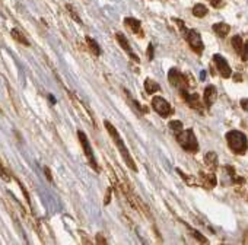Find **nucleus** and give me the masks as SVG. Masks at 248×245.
<instances>
[{"label":"nucleus","instance_id":"1","mask_svg":"<svg viewBox=\"0 0 248 245\" xmlns=\"http://www.w3.org/2000/svg\"><path fill=\"white\" fill-rule=\"evenodd\" d=\"M104 124H105L106 131L109 133V136H111L112 140H114V143H115L117 149L120 150V153H121L123 159L125 160L127 166H128L131 171H137V166H136V163H134L133 158H131V155H130V152H128L127 146L124 144V141H123V139H121V136H120V133L117 131V128H115V127H114V125H112L109 121H104Z\"/></svg>","mask_w":248,"mask_h":245},{"label":"nucleus","instance_id":"2","mask_svg":"<svg viewBox=\"0 0 248 245\" xmlns=\"http://www.w3.org/2000/svg\"><path fill=\"white\" fill-rule=\"evenodd\" d=\"M226 140H228V144H229L230 150L236 155H242L247 152L248 147V140L245 137V134L242 131H238V130H232L226 134Z\"/></svg>","mask_w":248,"mask_h":245},{"label":"nucleus","instance_id":"3","mask_svg":"<svg viewBox=\"0 0 248 245\" xmlns=\"http://www.w3.org/2000/svg\"><path fill=\"white\" fill-rule=\"evenodd\" d=\"M177 140L178 143L188 152H197L198 150V143L195 140V136L191 128L181 130L179 133H177Z\"/></svg>","mask_w":248,"mask_h":245},{"label":"nucleus","instance_id":"4","mask_svg":"<svg viewBox=\"0 0 248 245\" xmlns=\"http://www.w3.org/2000/svg\"><path fill=\"white\" fill-rule=\"evenodd\" d=\"M77 137H79V141H80V144H82V147H83V152H85V155H86V158H88L90 166H92L96 172H99V171H98L99 168H98L96 159H95V156H93V152H92V147H90V143H89L86 134H85L82 130H79V131H77Z\"/></svg>","mask_w":248,"mask_h":245},{"label":"nucleus","instance_id":"5","mask_svg":"<svg viewBox=\"0 0 248 245\" xmlns=\"http://www.w3.org/2000/svg\"><path fill=\"white\" fill-rule=\"evenodd\" d=\"M152 106H153V109L159 114L160 117H168L169 114H172L171 105L168 104V101H165V99L160 98V96H155V98L152 99Z\"/></svg>","mask_w":248,"mask_h":245},{"label":"nucleus","instance_id":"6","mask_svg":"<svg viewBox=\"0 0 248 245\" xmlns=\"http://www.w3.org/2000/svg\"><path fill=\"white\" fill-rule=\"evenodd\" d=\"M213 61L216 64V69L219 71V74L225 79H229L230 74H232V70H230V66L228 64V61L220 55V54H214L213 55Z\"/></svg>","mask_w":248,"mask_h":245},{"label":"nucleus","instance_id":"7","mask_svg":"<svg viewBox=\"0 0 248 245\" xmlns=\"http://www.w3.org/2000/svg\"><path fill=\"white\" fill-rule=\"evenodd\" d=\"M185 38H187L190 47H191L195 52L200 54V52L203 51V41H201V36H200V34H198L197 31H194V29L188 31V32L185 34Z\"/></svg>","mask_w":248,"mask_h":245},{"label":"nucleus","instance_id":"8","mask_svg":"<svg viewBox=\"0 0 248 245\" xmlns=\"http://www.w3.org/2000/svg\"><path fill=\"white\" fill-rule=\"evenodd\" d=\"M216 98H217V90H216V88L214 86H207L204 89V104L207 108H210L213 105V102L216 101Z\"/></svg>","mask_w":248,"mask_h":245},{"label":"nucleus","instance_id":"9","mask_svg":"<svg viewBox=\"0 0 248 245\" xmlns=\"http://www.w3.org/2000/svg\"><path fill=\"white\" fill-rule=\"evenodd\" d=\"M181 95L185 98V101H187V104L190 105L191 108H197V109H200V102H198V95L197 93H187V90L184 89V88H181Z\"/></svg>","mask_w":248,"mask_h":245},{"label":"nucleus","instance_id":"10","mask_svg":"<svg viewBox=\"0 0 248 245\" xmlns=\"http://www.w3.org/2000/svg\"><path fill=\"white\" fill-rule=\"evenodd\" d=\"M115 38H117V41L120 42V45H121V48H124L125 51L128 52L131 58H134L136 61H139V57H137V55H134V54H133V51H131V48H130V44H128V41H127V38H125V36H124L123 34H120V32H118V34L115 35Z\"/></svg>","mask_w":248,"mask_h":245},{"label":"nucleus","instance_id":"11","mask_svg":"<svg viewBox=\"0 0 248 245\" xmlns=\"http://www.w3.org/2000/svg\"><path fill=\"white\" fill-rule=\"evenodd\" d=\"M124 23H125V26L131 31V32H139L140 31V22L137 20V19H134V18H125L124 19Z\"/></svg>","mask_w":248,"mask_h":245},{"label":"nucleus","instance_id":"12","mask_svg":"<svg viewBox=\"0 0 248 245\" xmlns=\"http://www.w3.org/2000/svg\"><path fill=\"white\" fill-rule=\"evenodd\" d=\"M168 76H169V83L174 86H179V83L182 82V74L177 69H171Z\"/></svg>","mask_w":248,"mask_h":245},{"label":"nucleus","instance_id":"13","mask_svg":"<svg viewBox=\"0 0 248 245\" xmlns=\"http://www.w3.org/2000/svg\"><path fill=\"white\" fill-rule=\"evenodd\" d=\"M213 31L219 35V36L223 38V36H226L228 32H229V25H228V23H223V22L216 23V25H213Z\"/></svg>","mask_w":248,"mask_h":245},{"label":"nucleus","instance_id":"14","mask_svg":"<svg viewBox=\"0 0 248 245\" xmlns=\"http://www.w3.org/2000/svg\"><path fill=\"white\" fill-rule=\"evenodd\" d=\"M144 89H146V92L147 93H155L156 90H159L160 89V86H159V83H156L153 79H146L144 80Z\"/></svg>","mask_w":248,"mask_h":245},{"label":"nucleus","instance_id":"15","mask_svg":"<svg viewBox=\"0 0 248 245\" xmlns=\"http://www.w3.org/2000/svg\"><path fill=\"white\" fill-rule=\"evenodd\" d=\"M86 42H88V47L89 50L92 51L93 55H101V47L98 45V42L95 41V39H92V38H86Z\"/></svg>","mask_w":248,"mask_h":245},{"label":"nucleus","instance_id":"16","mask_svg":"<svg viewBox=\"0 0 248 245\" xmlns=\"http://www.w3.org/2000/svg\"><path fill=\"white\" fill-rule=\"evenodd\" d=\"M232 47H233V50L238 52V54H241V51H242V47H244L241 35H233V36H232Z\"/></svg>","mask_w":248,"mask_h":245},{"label":"nucleus","instance_id":"17","mask_svg":"<svg viewBox=\"0 0 248 245\" xmlns=\"http://www.w3.org/2000/svg\"><path fill=\"white\" fill-rule=\"evenodd\" d=\"M193 15L197 18H203L207 15V7L204 4H195L193 7Z\"/></svg>","mask_w":248,"mask_h":245},{"label":"nucleus","instance_id":"18","mask_svg":"<svg viewBox=\"0 0 248 245\" xmlns=\"http://www.w3.org/2000/svg\"><path fill=\"white\" fill-rule=\"evenodd\" d=\"M12 36H13V38L16 39V41H19L20 44H23V45H26V47L29 45L28 39H26V38H25V36L22 35V32H20L19 29H12Z\"/></svg>","mask_w":248,"mask_h":245},{"label":"nucleus","instance_id":"19","mask_svg":"<svg viewBox=\"0 0 248 245\" xmlns=\"http://www.w3.org/2000/svg\"><path fill=\"white\" fill-rule=\"evenodd\" d=\"M169 128L172 130V131H175V134L179 133L181 130H182V122L181 121H171L169 122Z\"/></svg>","mask_w":248,"mask_h":245},{"label":"nucleus","instance_id":"20","mask_svg":"<svg viewBox=\"0 0 248 245\" xmlns=\"http://www.w3.org/2000/svg\"><path fill=\"white\" fill-rule=\"evenodd\" d=\"M0 176H1L4 181H10V175L6 172V169L3 168V165H1V163H0Z\"/></svg>","mask_w":248,"mask_h":245},{"label":"nucleus","instance_id":"21","mask_svg":"<svg viewBox=\"0 0 248 245\" xmlns=\"http://www.w3.org/2000/svg\"><path fill=\"white\" fill-rule=\"evenodd\" d=\"M193 236H194V238H197V239H198V242H201V244L207 242V241H206V238H204V236H203L200 232H197V230H193Z\"/></svg>","mask_w":248,"mask_h":245},{"label":"nucleus","instance_id":"22","mask_svg":"<svg viewBox=\"0 0 248 245\" xmlns=\"http://www.w3.org/2000/svg\"><path fill=\"white\" fill-rule=\"evenodd\" d=\"M241 54H242V60H248V42L244 45V47H242Z\"/></svg>","mask_w":248,"mask_h":245},{"label":"nucleus","instance_id":"23","mask_svg":"<svg viewBox=\"0 0 248 245\" xmlns=\"http://www.w3.org/2000/svg\"><path fill=\"white\" fill-rule=\"evenodd\" d=\"M44 172H45V176H47V179H48L50 182H53V176H51V171H50V168H48V166H45V168H44Z\"/></svg>","mask_w":248,"mask_h":245},{"label":"nucleus","instance_id":"24","mask_svg":"<svg viewBox=\"0 0 248 245\" xmlns=\"http://www.w3.org/2000/svg\"><path fill=\"white\" fill-rule=\"evenodd\" d=\"M147 57H149V60L153 58V44H149V48H147Z\"/></svg>","mask_w":248,"mask_h":245},{"label":"nucleus","instance_id":"25","mask_svg":"<svg viewBox=\"0 0 248 245\" xmlns=\"http://www.w3.org/2000/svg\"><path fill=\"white\" fill-rule=\"evenodd\" d=\"M241 106H242L244 111L248 112V99H241Z\"/></svg>","mask_w":248,"mask_h":245},{"label":"nucleus","instance_id":"26","mask_svg":"<svg viewBox=\"0 0 248 245\" xmlns=\"http://www.w3.org/2000/svg\"><path fill=\"white\" fill-rule=\"evenodd\" d=\"M96 239H98V244H106V241L102 238V236H101V235H98V236H96Z\"/></svg>","mask_w":248,"mask_h":245},{"label":"nucleus","instance_id":"27","mask_svg":"<svg viewBox=\"0 0 248 245\" xmlns=\"http://www.w3.org/2000/svg\"><path fill=\"white\" fill-rule=\"evenodd\" d=\"M109 194H111V190H108V191H106V197H105V204H108V203H109Z\"/></svg>","mask_w":248,"mask_h":245},{"label":"nucleus","instance_id":"28","mask_svg":"<svg viewBox=\"0 0 248 245\" xmlns=\"http://www.w3.org/2000/svg\"><path fill=\"white\" fill-rule=\"evenodd\" d=\"M212 4H213V6H216V7H217V6H220L222 3H220V0H212Z\"/></svg>","mask_w":248,"mask_h":245},{"label":"nucleus","instance_id":"29","mask_svg":"<svg viewBox=\"0 0 248 245\" xmlns=\"http://www.w3.org/2000/svg\"><path fill=\"white\" fill-rule=\"evenodd\" d=\"M200 79H201V80H204V79H206V71H204V70L200 73Z\"/></svg>","mask_w":248,"mask_h":245}]
</instances>
